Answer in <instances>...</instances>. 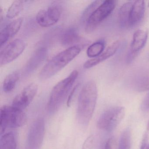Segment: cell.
<instances>
[{"label":"cell","instance_id":"28","mask_svg":"<svg viewBox=\"0 0 149 149\" xmlns=\"http://www.w3.org/2000/svg\"><path fill=\"white\" fill-rule=\"evenodd\" d=\"M141 109L143 111L149 110V93L146 95L142 102Z\"/></svg>","mask_w":149,"mask_h":149},{"label":"cell","instance_id":"25","mask_svg":"<svg viewBox=\"0 0 149 149\" xmlns=\"http://www.w3.org/2000/svg\"><path fill=\"white\" fill-rule=\"evenodd\" d=\"M95 143V138L93 135L88 137L84 143L82 149H92Z\"/></svg>","mask_w":149,"mask_h":149},{"label":"cell","instance_id":"11","mask_svg":"<svg viewBox=\"0 0 149 149\" xmlns=\"http://www.w3.org/2000/svg\"><path fill=\"white\" fill-rule=\"evenodd\" d=\"M37 91L38 86L36 84H29L15 97L12 106L21 110L24 109L32 102Z\"/></svg>","mask_w":149,"mask_h":149},{"label":"cell","instance_id":"10","mask_svg":"<svg viewBox=\"0 0 149 149\" xmlns=\"http://www.w3.org/2000/svg\"><path fill=\"white\" fill-rule=\"evenodd\" d=\"M148 37V31L143 29H138L134 33L126 57L127 63L130 64L135 60L145 46Z\"/></svg>","mask_w":149,"mask_h":149},{"label":"cell","instance_id":"24","mask_svg":"<svg viewBox=\"0 0 149 149\" xmlns=\"http://www.w3.org/2000/svg\"><path fill=\"white\" fill-rule=\"evenodd\" d=\"M103 1H93L86 8L84 12V13L83 14L82 17L83 22H84L85 23L86 20L89 17L90 15L93 13V11L103 2Z\"/></svg>","mask_w":149,"mask_h":149},{"label":"cell","instance_id":"17","mask_svg":"<svg viewBox=\"0 0 149 149\" xmlns=\"http://www.w3.org/2000/svg\"><path fill=\"white\" fill-rule=\"evenodd\" d=\"M46 49L41 48L36 51L26 66V71L30 72L36 68L43 61L47 56Z\"/></svg>","mask_w":149,"mask_h":149},{"label":"cell","instance_id":"31","mask_svg":"<svg viewBox=\"0 0 149 149\" xmlns=\"http://www.w3.org/2000/svg\"><path fill=\"white\" fill-rule=\"evenodd\" d=\"M147 130L148 131H149V120L148 123V125H147Z\"/></svg>","mask_w":149,"mask_h":149},{"label":"cell","instance_id":"14","mask_svg":"<svg viewBox=\"0 0 149 149\" xmlns=\"http://www.w3.org/2000/svg\"><path fill=\"white\" fill-rule=\"evenodd\" d=\"M145 9L144 1H133L131 11L130 28L136 26L141 22L144 15Z\"/></svg>","mask_w":149,"mask_h":149},{"label":"cell","instance_id":"27","mask_svg":"<svg viewBox=\"0 0 149 149\" xmlns=\"http://www.w3.org/2000/svg\"><path fill=\"white\" fill-rule=\"evenodd\" d=\"M79 85H80V84H78L76 86H75L74 88H73V89L71 91V92L70 93L68 97V101H67V105H68V107H70L71 106V103H72V100H73V97H74V95L76 91L78 89Z\"/></svg>","mask_w":149,"mask_h":149},{"label":"cell","instance_id":"3","mask_svg":"<svg viewBox=\"0 0 149 149\" xmlns=\"http://www.w3.org/2000/svg\"><path fill=\"white\" fill-rule=\"evenodd\" d=\"M78 75V71L74 70L68 77L59 81L53 88L48 102L47 109L49 112L54 113L59 109L68 95Z\"/></svg>","mask_w":149,"mask_h":149},{"label":"cell","instance_id":"4","mask_svg":"<svg viewBox=\"0 0 149 149\" xmlns=\"http://www.w3.org/2000/svg\"><path fill=\"white\" fill-rule=\"evenodd\" d=\"M27 116L21 110L13 106H4L0 111V132L2 135L7 128H19L26 123Z\"/></svg>","mask_w":149,"mask_h":149},{"label":"cell","instance_id":"23","mask_svg":"<svg viewBox=\"0 0 149 149\" xmlns=\"http://www.w3.org/2000/svg\"><path fill=\"white\" fill-rule=\"evenodd\" d=\"M130 130L127 128L121 134L119 139L118 149H130Z\"/></svg>","mask_w":149,"mask_h":149},{"label":"cell","instance_id":"30","mask_svg":"<svg viewBox=\"0 0 149 149\" xmlns=\"http://www.w3.org/2000/svg\"><path fill=\"white\" fill-rule=\"evenodd\" d=\"M3 14H4V13H3V10L2 9V7H0V20H1V22H2V19H3Z\"/></svg>","mask_w":149,"mask_h":149},{"label":"cell","instance_id":"19","mask_svg":"<svg viewBox=\"0 0 149 149\" xmlns=\"http://www.w3.org/2000/svg\"><path fill=\"white\" fill-rule=\"evenodd\" d=\"M20 73L18 70L13 71L8 75L4 79L3 83V91L6 93L12 92L15 88L19 80Z\"/></svg>","mask_w":149,"mask_h":149},{"label":"cell","instance_id":"26","mask_svg":"<svg viewBox=\"0 0 149 149\" xmlns=\"http://www.w3.org/2000/svg\"><path fill=\"white\" fill-rule=\"evenodd\" d=\"M116 141L114 138H110L106 142L105 149H116Z\"/></svg>","mask_w":149,"mask_h":149},{"label":"cell","instance_id":"21","mask_svg":"<svg viewBox=\"0 0 149 149\" xmlns=\"http://www.w3.org/2000/svg\"><path fill=\"white\" fill-rule=\"evenodd\" d=\"M105 42L103 40H99L90 46L87 50V54L91 58H95L99 56L104 50Z\"/></svg>","mask_w":149,"mask_h":149},{"label":"cell","instance_id":"16","mask_svg":"<svg viewBox=\"0 0 149 149\" xmlns=\"http://www.w3.org/2000/svg\"><path fill=\"white\" fill-rule=\"evenodd\" d=\"M133 1L124 3L120 8L118 12V22L122 28H130V19Z\"/></svg>","mask_w":149,"mask_h":149},{"label":"cell","instance_id":"18","mask_svg":"<svg viewBox=\"0 0 149 149\" xmlns=\"http://www.w3.org/2000/svg\"><path fill=\"white\" fill-rule=\"evenodd\" d=\"M81 40L78 31L75 28H71L67 29L62 36L61 42L64 46H72L79 42Z\"/></svg>","mask_w":149,"mask_h":149},{"label":"cell","instance_id":"22","mask_svg":"<svg viewBox=\"0 0 149 149\" xmlns=\"http://www.w3.org/2000/svg\"><path fill=\"white\" fill-rule=\"evenodd\" d=\"M24 6L22 1H15L10 6L6 13L8 19H13L17 16L22 11Z\"/></svg>","mask_w":149,"mask_h":149},{"label":"cell","instance_id":"1","mask_svg":"<svg viewBox=\"0 0 149 149\" xmlns=\"http://www.w3.org/2000/svg\"><path fill=\"white\" fill-rule=\"evenodd\" d=\"M96 84L94 81L87 82L82 88L78 97L77 119L81 125L87 126L94 113L97 99Z\"/></svg>","mask_w":149,"mask_h":149},{"label":"cell","instance_id":"6","mask_svg":"<svg viewBox=\"0 0 149 149\" xmlns=\"http://www.w3.org/2000/svg\"><path fill=\"white\" fill-rule=\"evenodd\" d=\"M116 1H103L86 20L85 23V31L88 33L94 31L110 15L116 8Z\"/></svg>","mask_w":149,"mask_h":149},{"label":"cell","instance_id":"20","mask_svg":"<svg viewBox=\"0 0 149 149\" xmlns=\"http://www.w3.org/2000/svg\"><path fill=\"white\" fill-rule=\"evenodd\" d=\"M16 136L12 132L1 136L0 139V149H17Z\"/></svg>","mask_w":149,"mask_h":149},{"label":"cell","instance_id":"7","mask_svg":"<svg viewBox=\"0 0 149 149\" xmlns=\"http://www.w3.org/2000/svg\"><path fill=\"white\" fill-rule=\"evenodd\" d=\"M45 132V120L42 118H37L29 131L26 149H40L43 142Z\"/></svg>","mask_w":149,"mask_h":149},{"label":"cell","instance_id":"13","mask_svg":"<svg viewBox=\"0 0 149 149\" xmlns=\"http://www.w3.org/2000/svg\"><path fill=\"white\" fill-rule=\"evenodd\" d=\"M23 19L19 18L8 24L0 33V46L2 47L16 34L20 29Z\"/></svg>","mask_w":149,"mask_h":149},{"label":"cell","instance_id":"9","mask_svg":"<svg viewBox=\"0 0 149 149\" xmlns=\"http://www.w3.org/2000/svg\"><path fill=\"white\" fill-rule=\"evenodd\" d=\"M26 47V42L21 39H15L9 42L1 50V66L8 64L17 59L25 50Z\"/></svg>","mask_w":149,"mask_h":149},{"label":"cell","instance_id":"8","mask_svg":"<svg viewBox=\"0 0 149 149\" xmlns=\"http://www.w3.org/2000/svg\"><path fill=\"white\" fill-rule=\"evenodd\" d=\"M62 13V6L57 2H53L47 9H42L38 12L36 16V22L42 27H49L59 21Z\"/></svg>","mask_w":149,"mask_h":149},{"label":"cell","instance_id":"15","mask_svg":"<svg viewBox=\"0 0 149 149\" xmlns=\"http://www.w3.org/2000/svg\"><path fill=\"white\" fill-rule=\"evenodd\" d=\"M133 87L139 92L149 91V68L142 70L135 77Z\"/></svg>","mask_w":149,"mask_h":149},{"label":"cell","instance_id":"2","mask_svg":"<svg viewBox=\"0 0 149 149\" xmlns=\"http://www.w3.org/2000/svg\"><path fill=\"white\" fill-rule=\"evenodd\" d=\"M81 51L80 47L73 46L58 53L42 69L39 74L40 79L44 81L54 76L74 60Z\"/></svg>","mask_w":149,"mask_h":149},{"label":"cell","instance_id":"12","mask_svg":"<svg viewBox=\"0 0 149 149\" xmlns=\"http://www.w3.org/2000/svg\"><path fill=\"white\" fill-rule=\"evenodd\" d=\"M120 43L121 42L118 40L115 41L109 45L99 56L95 58H92L85 62L83 65L84 68L88 69L93 68L111 57L118 50L120 47Z\"/></svg>","mask_w":149,"mask_h":149},{"label":"cell","instance_id":"5","mask_svg":"<svg viewBox=\"0 0 149 149\" xmlns=\"http://www.w3.org/2000/svg\"><path fill=\"white\" fill-rule=\"evenodd\" d=\"M125 109L121 106L111 107L104 111L97 120V128L102 130H114L120 124L125 115Z\"/></svg>","mask_w":149,"mask_h":149},{"label":"cell","instance_id":"32","mask_svg":"<svg viewBox=\"0 0 149 149\" xmlns=\"http://www.w3.org/2000/svg\"></svg>","mask_w":149,"mask_h":149},{"label":"cell","instance_id":"29","mask_svg":"<svg viewBox=\"0 0 149 149\" xmlns=\"http://www.w3.org/2000/svg\"><path fill=\"white\" fill-rule=\"evenodd\" d=\"M140 149H149V143H147V137L146 136L143 139Z\"/></svg>","mask_w":149,"mask_h":149}]
</instances>
